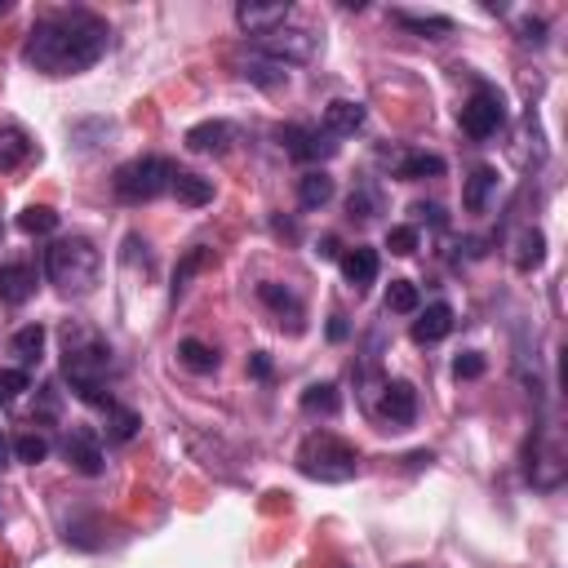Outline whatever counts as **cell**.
I'll use <instances>...</instances> for the list:
<instances>
[{
	"label": "cell",
	"mask_w": 568,
	"mask_h": 568,
	"mask_svg": "<svg viewBox=\"0 0 568 568\" xmlns=\"http://www.w3.org/2000/svg\"><path fill=\"white\" fill-rule=\"evenodd\" d=\"M111 45V27L107 19H98L94 10H54L45 19H36V27L27 32L23 40V62L32 71H40V76H81V71H90Z\"/></svg>",
	"instance_id": "1"
},
{
	"label": "cell",
	"mask_w": 568,
	"mask_h": 568,
	"mask_svg": "<svg viewBox=\"0 0 568 568\" xmlns=\"http://www.w3.org/2000/svg\"><path fill=\"white\" fill-rule=\"evenodd\" d=\"M116 360H111V346L90 333V329H76L67 324V338H62V378L71 382L76 400L94 404V409H111V391H107V378H111Z\"/></svg>",
	"instance_id": "2"
},
{
	"label": "cell",
	"mask_w": 568,
	"mask_h": 568,
	"mask_svg": "<svg viewBox=\"0 0 568 568\" xmlns=\"http://www.w3.org/2000/svg\"><path fill=\"white\" fill-rule=\"evenodd\" d=\"M45 275L58 294L67 298H85L98 289V275H103V253L94 249V240L85 236H62L45 249Z\"/></svg>",
	"instance_id": "3"
},
{
	"label": "cell",
	"mask_w": 568,
	"mask_h": 568,
	"mask_svg": "<svg viewBox=\"0 0 568 568\" xmlns=\"http://www.w3.org/2000/svg\"><path fill=\"white\" fill-rule=\"evenodd\" d=\"M298 471L307 480H320V484H346L360 475V449L338 440L333 431H316L298 449Z\"/></svg>",
	"instance_id": "4"
},
{
	"label": "cell",
	"mask_w": 568,
	"mask_h": 568,
	"mask_svg": "<svg viewBox=\"0 0 568 568\" xmlns=\"http://www.w3.org/2000/svg\"><path fill=\"white\" fill-rule=\"evenodd\" d=\"M174 165L165 161V156H138V161H129V165H120L116 174H111V191H116V200H125V204H142V200H156V196H165L169 187H174Z\"/></svg>",
	"instance_id": "5"
},
{
	"label": "cell",
	"mask_w": 568,
	"mask_h": 568,
	"mask_svg": "<svg viewBox=\"0 0 568 568\" xmlns=\"http://www.w3.org/2000/svg\"><path fill=\"white\" fill-rule=\"evenodd\" d=\"M462 133L466 138H475V142H484V138H493L497 129L507 125V98L497 94L493 85H475V94L462 103Z\"/></svg>",
	"instance_id": "6"
},
{
	"label": "cell",
	"mask_w": 568,
	"mask_h": 568,
	"mask_svg": "<svg viewBox=\"0 0 568 568\" xmlns=\"http://www.w3.org/2000/svg\"><path fill=\"white\" fill-rule=\"evenodd\" d=\"M320 49V36H311L307 27H280L271 36H258V58H271L280 67L289 62H311Z\"/></svg>",
	"instance_id": "7"
},
{
	"label": "cell",
	"mask_w": 568,
	"mask_h": 568,
	"mask_svg": "<svg viewBox=\"0 0 568 568\" xmlns=\"http://www.w3.org/2000/svg\"><path fill=\"white\" fill-rule=\"evenodd\" d=\"M62 458L71 462V471L76 475H103L107 471V453H103V440L94 426H71L67 440H62Z\"/></svg>",
	"instance_id": "8"
},
{
	"label": "cell",
	"mask_w": 568,
	"mask_h": 568,
	"mask_svg": "<svg viewBox=\"0 0 568 568\" xmlns=\"http://www.w3.org/2000/svg\"><path fill=\"white\" fill-rule=\"evenodd\" d=\"M275 138L294 161H329L338 152V142L324 129H307V125H280Z\"/></svg>",
	"instance_id": "9"
},
{
	"label": "cell",
	"mask_w": 568,
	"mask_h": 568,
	"mask_svg": "<svg viewBox=\"0 0 568 568\" xmlns=\"http://www.w3.org/2000/svg\"><path fill=\"white\" fill-rule=\"evenodd\" d=\"M378 161L391 169V178L400 182H422V178H445V161L431 156V152H413V147H400V152H378Z\"/></svg>",
	"instance_id": "10"
},
{
	"label": "cell",
	"mask_w": 568,
	"mask_h": 568,
	"mask_svg": "<svg viewBox=\"0 0 568 568\" xmlns=\"http://www.w3.org/2000/svg\"><path fill=\"white\" fill-rule=\"evenodd\" d=\"M382 400L374 404L378 409V417L387 422V426H413L417 422V391H413V382H404V378H395V382H382V391H378Z\"/></svg>",
	"instance_id": "11"
},
{
	"label": "cell",
	"mask_w": 568,
	"mask_h": 568,
	"mask_svg": "<svg viewBox=\"0 0 568 568\" xmlns=\"http://www.w3.org/2000/svg\"><path fill=\"white\" fill-rule=\"evenodd\" d=\"M289 14H294L289 0H275V5H253V0H240V5H236V23H240L249 36H271V32H280L284 23H289Z\"/></svg>",
	"instance_id": "12"
},
{
	"label": "cell",
	"mask_w": 568,
	"mask_h": 568,
	"mask_svg": "<svg viewBox=\"0 0 568 568\" xmlns=\"http://www.w3.org/2000/svg\"><path fill=\"white\" fill-rule=\"evenodd\" d=\"M524 475L537 484V488H555L559 480H564V453H559V445H533L529 440V449H524Z\"/></svg>",
	"instance_id": "13"
},
{
	"label": "cell",
	"mask_w": 568,
	"mask_h": 568,
	"mask_svg": "<svg viewBox=\"0 0 568 568\" xmlns=\"http://www.w3.org/2000/svg\"><path fill=\"white\" fill-rule=\"evenodd\" d=\"M365 120H369V111H365V103H355V98H333L324 107V133L329 138H355L365 129Z\"/></svg>",
	"instance_id": "14"
},
{
	"label": "cell",
	"mask_w": 568,
	"mask_h": 568,
	"mask_svg": "<svg viewBox=\"0 0 568 568\" xmlns=\"http://www.w3.org/2000/svg\"><path fill=\"white\" fill-rule=\"evenodd\" d=\"M232 142H236V129L227 120H204V125L187 129V147L200 152V156H223Z\"/></svg>",
	"instance_id": "15"
},
{
	"label": "cell",
	"mask_w": 568,
	"mask_h": 568,
	"mask_svg": "<svg viewBox=\"0 0 568 568\" xmlns=\"http://www.w3.org/2000/svg\"><path fill=\"white\" fill-rule=\"evenodd\" d=\"M258 303L271 307V311L280 316V324L289 320V333L303 329V303H298L294 289H284V284H275V280H262V284H258Z\"/></svg>",
	"instance_id": "16"
},
{
	"label": "cell",
	"mask_w": 568,
	"mask_h": 568,
	"mask_svg": "<svg viewBox=\"0 0 568 568\" xmlns=\"http://www.w3.org/2000/svg\"><path fill=\"white\" fill-rule=\"evenodd\" d=\"M36 294V267L32 262H5L0 267V303L23 307Z\"/></svg>",
	"instance_id": "17"
},
{
	"label": "cell",
	"mask_w": 568,
	"mask_h": 568,
	"mask_svg": "<svg viewBox=\"0 0 568 568\" xmlns=\"http://www.w3.org/2000/svg\"><path fill=\"white\" fill-rule=\"evenodd\" d=\"M338 262H342V275H346L351 289H369V284L378 280V267H382L378 249H369V245H355V249H346Z\"/></svg>",
	"instance_id": "18"
},
{
	"label": "cell",
	"mask_w": 568,
	"mask_h": 568,
	"mask_svg": "<svg viewBox=\"0 0 568 568\" xmlns=\"http://www.w3.org/2000/svg\"><path fill=\"white\" fill-rule=\"evenodd\" d=\"M453 307L449 303H431V307H426L417 320H413V342L417 346H431V342H440V338H449L453 333Z\"/></svg>",
	"instance_id": "19"
},
{
	"label": "cell",
	"mask_w": 568,
	"mask_h": 568,
	"mask_svg": "<svg viewBox=\"0 0 568 568\" xmlns=\"http://www.w3.org/2000/svg\"><path fill=\"white\" fill-rule=\"evenodd\" d=\"M493 191H497V169L493 165H475L471 178H466V187H462V209L466 213H484Z\"/></svg>",
	"instance_id": "20"
},
{
	"label": "cell",
	"mask_w": 568,
	"mask_h": 568,
	"mask_svg": "<svg viewBox=\"0 0 568 568\" xmlns=\"http://www.w3.org/2000/svg\"><path fill=\"white\" fill-rule=\"evenodd\" d=\"M27 161H32V138L19 125H5L0 129V174H14Z\"/></svg>",
	"instance_id": "21"
},
{
	"label": "cell",
	"mask_w": 568,
	"mask_h": 568,
	"mask_svg": "<svg viewBox=\"0 0 568 568\" xmlns=\"http://www.w3.org/2000/svg\"><path fill=\"white\" fill-rule=\"evenodd\" d=\"M178 360H182V369H191V374H218L223 355L213 351L209 342H200V338H182V342H178Z\"/></svg>",
	"instance_id": "22"
},
{
	"label": "cell",
	"mask_w": 568,
	"mask_h": 568,
	"mask_svg": "<svg viewBox=\"0 0 568 568\" xmlns=\"http://www.w3.org/2000/svg\"><path fill=\"white\" fill-rule=\"evenodd\" d=\"M174 196H178V204H187V209H200V204H209L213 200V182L204 178V174H174V187H169Z\"/></svg>",
	"instance_id": "23"
},
{
	"label": "cell",
	"mask_w": 568,
	"mask_h": 568,
	"mask_svg": "<svg viewBox=\"0 0 568 568\" xmlns=\"http://www.w3.org/2000/svg\"><path fill=\"white\" fill-rule=\"evenodd\" d=\"M10 351L19 355V369L36 365L40 355H45V324H23V329L10 338Z\"/></svg>",
	"instance_id": "24"
},
{
	"label": "cell",
	"mask_w": 568,
	"mask_h": 568,
	"mask_svg": "<svg viewBox=\"0 0 568 568\" xmlns=\"http://www.w3.org/2000/svg\"><path fill=\"white\" fill-rule=\"evenodd\" d=\"M329 200H333V178L324 169H311V174L298 178V204L303 209H324Z\"/></svg>",
	"instance_id": "25"
},
{
	"label": "cell",
	"mask_w": 568,
	"mask_h": 568,
	"mask_svg": "<svg viewBox=\"0 0 568 568\" xmlns=\"http://www.w3.org/2000/svg\"><path fill=\"white\" fill-rule=\"evenodd\" d=\"M391 19L400 27H409V32H417V36H431V40H440V36L453 32V19H445V14H409V10H395Z\"/></svg>",
	"instance_id": "26"
},
{
	"label": "cell",
	"mask_w": 568,
	"mask_h": 568,
	"mask_svg": "<svg viewBox=\"0 0 568 568\" xmlns=\"http://www.w3.org/2000/svg\"><path fill=\"white\" fill-rule=\"evenodd\" d=\"M542 258H546V236H542L537 227L520 232V240H516V253H511L516 271H537V267H542Z\"/></svg>",
	"instance_id": "27"
},
{
	"label": "cell",
	"mask_w": 568,
	"mask_h": 568,
	"mask_svg": "<svg viewBox=\"0 0 568 568\" xmlns=\"http://www.w3.org/2000/svg\"><path fill=\"white\" fill-rule=\"evenodd\" d=\"M342 409V395H338V382H311L303 391V413H320V417H333Z\"/></svg>",
	"instance_id": "28"
},
{
	"label": "cell",
	"mask_w": 568,
	"mask_h": 568,
	"mask_svg": "<svg viewBox=\"0 0 568 568\" xmlns=\"http://www.w3.org/2000/svg\"><path fill=\"white\" fill-rule=\"evenodd\" d=\"M387 316H413L422 307V294H417V284L413 280H391L387 284Z\"/></svg>",
	"instance_id": "29"
},
{
	"label": "cell",
	"mask_w": 568,
	"mask_h": 568,
	"mask_svg": "<svg viewBox=\"0 0 568 568\" xmlns=\"http://www.w3.org/2000/svg\"><path fill=\"white\" fill-rule=\"evenodd\" d=\"M240 76L262 85V90H275V85L289 81V71H284L280 62H271V58H249V62H240Z\"/></svg>",
	"instance_id": "30"
},
{
	"label": "cell",
	"mask_w": 568,
	"mask_h": 568,
	"mask_svg": "<svg viewBox=\"0 0 568 568\" xmlns=\"http://www.w3.org/2000/svg\"><path fill=\"white\" fill-rule=\"evenodd\" d=\"M209 262H213V249L196 245V249H191V253H187V258H182V262L174 267V303H178V298L187 294V284H191V275H196V271H204Z\"/></svg>",
	"instance_id": "31"
},
{
	"label": "cell",
	"mask_w": 568,
	"mask_h": 568,
	"mask_svg": "<svg viewBox=\"0 0 568 568\" xmlns=\"http://www.w3.org/2000/svg\"><path fill=\"white\" fill-rule=\"evenodd\" d=\"M346 209H351V218H360V223H369V218H378V213H382V191H378L374 182H360V187L351 191Z\"/></svg>",
	"instance_id": "32"
},
{
	"label": "cell",
	"mask_w": 568,
	"mask_h": 568,
	"mask_svg": "<svg viewBox=\"0 0 568 568\" xmlns=\"http://www.w3.org/2000/svg\"><path fill=\"white\" fill-rule=\"evenodd\" d=\"M138 413L133 409H125V404H111L107 409V440H116V445H129L133 436H138Z\"/></svg>",
	"instance_id": "33"
},
{
	"label": "cell",
	"mask_w": 568,
	"mask_h": 568,
	"mask_svg": "<svg viewBox=\"0 0 568 568\" xmlns=\"http://www.w3.org/2000/svg\"><path fill=\"white\" fill-rule=\"evenodd\" d=\"M58 227V213L49 209V204H27L23 213H19V232L23 236H49Z\"/></svg>",
	"instance_id": "34"
},
{
	"label": "cell",
	"mask_w": 568,
	"mask_h": 568,
	"mask_svg": "<svg viewBox=\"0 0 568 568\" xmlns=\"http://www.w3.org/2000/svg\"><path fill=\"white\" fill-rule=\"evenodd\" d=\"M14 458L27 462V466H40V462L49 458V440H45L40 431H23V436L14 440Z\"/></svg>",
	"instance_id": "35"
},
{
	"label": "cell",
	"mask_w": 568,
	"mask_h": 568,
	"mask_svg": "<svg viewBox=\"0 0 568 568\" xmlns=\"http://www.w3.org/2000/svg\"><path fill=\"white\" fill-rule=\"evenodd\" d=\"M23 391H32V374L27 369H0V404H14Z\"/></svg>",
	"instance_id": "36"
},
{
	"label": "cell",
	"mask_w": 568,
	"mask_h": 568,
	"mask_svg": "<svg viewBox=\"0 0 568 568\" xmlns=\"http://www.w3.org/2000/svg\"><path fill=\"white\" fill-rule=\"evenodd\" d=\"M453 378H458V382H475V378H484V355H480V351H462L458 360H453Z\"/></svg>",
	"instance_id": "37"
},
{
	"label": "cell",
	"mask_w": 568,
	"mask_h": 568,
	"mask_svg": "<svg viewBox=\"0 0 568 568\" xmlns=\"http://www.w3.org/2000/svg\"><path fill=\"white\" fill-rule=\"evenodd\" d=\"M387 249H391L395 258H409V253L417 249V227H391V232H387Z\"/></svg>",
	"instance_id": "38"
},
{
	"label": "cell",
	"mask_w": 568,
	"mask_h": 568,
	"mask_svg": "<svg viewBox=\"0 0 568 568\" xmlns=\"http://www.w3.org/2000/svg\"><path fill=\"white\" fill-rule=\"evenodd\" d=\"M409 213H413L417 223H431V227H445V223H449V213H445L440 204H426V200H417Z\"/></svg>",
	"instance_id": "39"
},
{
	"label": "cell",
	"mask_w": 568,
	"mask_h": 568,
	"mask_svg": "<svg viewBox=\"0 0 568 568\" xmlns=\"http://www.w3.org/2000/svg\"><path fill=\"white\" fill-rule=\"evenodd\" d=\"M520 32H524V36H520L524 45H546V36H542V32H546V23H542V19H524V23H520Z\"/></svg>",
	"instance_id": "40"
},
{
	"label": "cell",
	"mask_w": 568,
	"mask_h": 568,
	"mask_svg": "<svg viewBox=\"0 0 568 568\" xmlns=\"http://www.w3.org/2000/svg\"><path fill=\"white\" fill-rule=\"evenodd\" d=\"M346 333H351V329H346V316H333V320H329V338H333V342H346Z\"/></svg>",
	"instance_id": "41"
},
{
	"label": "cell",
	"mask_w": 568,
	"mask_h": 568,
	"mask_svg": "<svg viewBox=\"0 0 568 568\" xmlns=\"http://www.w3.org/2000/svg\"><path fill=\"white\" fill-rule=\"evenodd\" d=\"M10 458H14V445L5 440V431H0V471H5V466H10Z\"/></svg>",
	"instance_id": "42"
},
{
	"label": "cell",
	"mask_w": 568,
	"mask_h": 568,
	"mask_svg": "<svg viewBox=\"0 0 568 568\" xmlns=\"http://www.w3.org/2000/svg\"><path fill=\"white\" fill-rule=\"evenodd\" d=\"M436 462V453L431 449H422V453H409V466H431Z\"/></svg>",
	"instance_id": "43"
},
{
	"label": "cell",
	"mask_w": 568,
	"mask_h": 568,
	"mask_svg": "<svg viewBox=\"0 0 568 568\" xmlns=\"http://www.w3.org/2000/svg\"><path fill=\"white\" fill-rule=\"evenodd\" d=\"M253 374H258V378H271V360H267V355H262V351L253 355Z\"/></svg>",
	"instance_id": "44"
},
{
	"label": "cell",
	"mask_w": 568,
	"mask_h": 568,
	"mask_svg": "<svg viewBox=\"0 0 568 568\" xmlns=\"http://www.w3.org/2000/svg\"><path fill=\"white\" fill-rule=\"evenodd\" d=\"M316 253H324V258H338V240H333V236H324V240H320V249H316Z\"/></svg>",
	"instance_id": "45"
},
{
	"label": "cell",
	"mask_w": 568,
	"mask_h": 568,
	"mask_svg": "<svg viewBox=\"0 0 568 568\" xmlns=\"http://www.w3.org/2000/svg\"><path fill=\"white\" fill-rule=\"evenodd\" d=\"M10 14V0H0V19H5Z\"/></svg>",
	"instance_id": "46"
},
{
	"label": "cell",
	"mask_w": 568,
	"mask_h": 568,
	"mask_svg": "<svg viewBox=\"0 0 568 568\" xmlns=\"http://www.w3.org/2000/svg\"><path fill=\"white\" fill-rule=\"evenodd\" d=\"M404 568H417V564H404Z\"/></svg>",
	"instance_id": "47"
}]
</instances>
